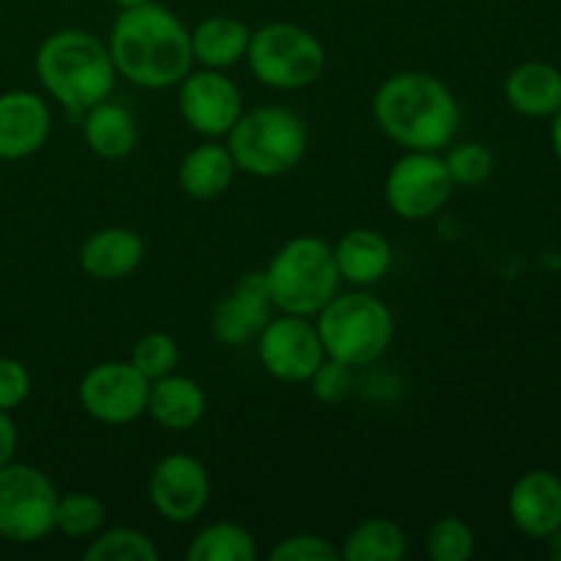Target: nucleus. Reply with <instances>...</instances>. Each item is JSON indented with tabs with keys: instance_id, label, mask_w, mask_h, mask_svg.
Masks as SVG:
<instances>
[{
	"instance_id": "1",
	"label": "nucleus",
	"mask_w": 561,
	"mask_h": 561,
	"mask_svg": "<svg viewBox=\"0 0 561 561\" xmlns=\"http://www.w3.org/2000/svg\"><path fill=\"white\" fill-rule=\"evenodd\" d=\"M107 47L115 71L148 91L179 85L195 64L186 25L153 0L121 9Z\"/></svg>"
},
{
	"instance_id": "2",
	"label": "nucleus",
	"mask_w": 561,
	"mask_h": 561,
	"mask_svg": "<svg viewBox=\"0 0 561 561\" xmlns=\"http://www.w3.org/2000/svg\"><path fill=\"white\" fill-rule=\"evenodd\" d=\"M378 129L403 151H444L460 126L453 91L427 71H398L373 96Z\"/></svg>"
},
{
	"instance_id": "3",
	"label": "nucleus",
	"mask_w": 561,
	"mask_h": 561,
	"mask_svg": "<svg viewBox=\"0 0 561 561\" xmlns=\"http://www.w3.org/2000/svg\"><path fill=\"white\" fill-rule=\"evenodd\" d=\"M36 75L55 102L82 113L113 93L118 71L110 47L96 33L66 27L42 42L36 53Z\"/></svg>"
},
{
	"instance_id": "4",
	"label": "nucleus",
	"mask_w": 561,
	"mask_h": 561,
	"mask_svg": "<svg viewBox=\"0 0 561 561\" xmlns=\"http://www.w3.org/2000/svg\"><path fill=\"white\" fill-rule=\"evenodd\" d=\"M272 305L290 316H318L337 296L340 272L334 250L318 236L285 241L263 268Z\"/></svg>"
},
{
	"instance_id": "5",
	"label": "nucleus",
	"mask_w": 561,
	"mask_h": 561,
	"mask_svg": "<svg viewBox=\"0 0 561 561\" xmlns=\"http://www.w3.org/2000/svg\"><path fill=\"white\" fill-rule=\"evenodd\" d=\"M225 137L236 170L257 179H277L290 173L307 151L305 121L294 110L279 104L241 113Z\"/></svg>"
},
{
	"instance_id": "6",
	"label": "nucleus",
	"mask_w": 561,
	"mask_h": 561,
	"mask_svg": "<svg viewBox=\"0 0 561 561\" xmlns=\"http://www.w3.org/2000/svg\"><path fill=\"white\" fill-rule=\"evenodd\" d=\"M318 334L329 359L365 367L381 359L394 334L389 307L370 294H337L318 312Z\"/></svg>"
},
{
	"instance_id": "7",
	"label": "nucleus",
	"mask_w": 561,
	"mask_h": 561,
	"mask_svg": "<svg viewBox=\"0 0 561 561\" xmlns=\"http://www.w3.org/2000/svg\"><path fill=\"white\" fill-rule=\"evenodd\" d=\"M247 66L261 85L274 91H301L323 75L327 49L307 27L268 22L250 36Z\"/></svg>"
},
{
	"instance_id": "8",
	"label": "nucleus",
	"mask_w": 561,
	"mask_h": 561,
	"mask_svg": "<svg viewBox=\"0 0 561 561\" xmlns=\"http://www.w3.org/2000/svg\"><path fill=\"white\" fill-rule=\"evenodd\" d=\"M58 496L53 480L31 463L0 466V537L33 546L55 531Z\"/></svg>"
},
{
	"instance_id": "9",
	"label": "nucleus",
	"mask_w": 561,
	"mask_h": 561,
	"mask_svg": "<svg viewBox=\"0 0 561 561\" xmlns=\"http://www.w3.org/2000/svg\"><path fill=\"white\" fill-rule=\"evenodd\" d=\"M455 181L438 151H405L389 168L383 181V197L394 217L422 222L447 206Z\"/></svg>"
},
{
	"instance_id": "10",
	"label": "nucleus",
	"mask_w": 561,
	"mask_h": 561,
	"mask_svg": "<svg viewBox=\"0 0 561 561\" xmlns=\"http://www.w3.org/2000/svg\"><path fill=\"white\" fill-rule=\"evenodd\" d=\"M257 356L263 370L272 378L285 383L310 381L316 367L327 359L321 334L307 316H290L283 312L279 318L263 327L257 334Z\"/></svg>"
},
{
	"instance_id": "11",
	"label": "nucleus",
	"mask_w": 561,
	"mask_h": 561,
	"mask_svg": "<svg viewBox=\"0 0 561 561\" xmlns=\"http://www.w3.org/2000/svg\"><path fill=\"white\" fill-rule=\"evenodd\" d=\"M148 381L131 362H102L82 376L80 403L102 425H129L146 414Z\"/></svg>"
},
{
	"instance_id": "12",
	"label": "nucleus",
	"mask_w": 561,
	"mask_h": 561,
	"mask_svg": "<svg viewBox=\"0 0 561 561\" xmlns=\"http://www.w3.org/2000/svg\"><path fill=\"white\" fill-rule=\"evenodd\" d=\"M179 113L201 137H225L244 113L241 91L225 71H190L179 82Z\"/></svg>"
},
{
	"instance_id": "13",
	"label": "nucleus",
	"mask_w": 561,
	"mask_h": 561,
	"mask_svg": "<svg viewBox=\"0 0 561 561\" xmlns=\"http://www.w3.org/2000/svg\"><path fill=\"white\" fill-rule=\"evenodd\" d=\"M211 480L206 466L184 453L164 455L148 480V499L153 510L170 524H192L206 510Z\"/></svg>"
},
{
	"instance_id": "14",
	"label": "nucleus",
	"mask_w": 561,
	"mask_h": 561,
	"mask_svg": "<svg viewBox=\"0 0 561 561\" xmlns=\"http://www.w3.org/2000/svg\"><path fill=\"white\" fill-rule=\"evenodd\" d=\"M272 310L274 305L263 272H247L214 307V337L228 348H241V345L257 340L263 327L272 321Z\"/></svg>"
},
{
	"instance_id": "15",
	"label": "nucleus",
	"mask_w": 561,
	"mask_h": 561,
	"mask_svg": "<svg viewBox=\"0 0 561 561\" xmlns=\"http://www.w3.org/2000/svg\"><path fill=\"white\" fill-rule=\"evenodd\" d=\"M507 513L520 535L546 540L561 526V477L548 469L520 474L510 491Z\"/></svg>"
},
{
	"instance_id": "16",
	"label": "nucleus",
	"mask_w": 561,
	"mask_h": 561,
	"mask_svg": "<svg viewBox=\"0 0 561 561\" xmlns=\"http://www.w3.org/2000/svg\"><path fill=\"white\" fill-rule=\"evenodd\" d=\"M53 115L47 102L33 91L0 93V159L16 162L27 159L49 137Z\"/></svg>"
},
{
	"instance_id": "17",
	"label": "nucleus",
	"mask_w": 561,
	"mask_h": 561,
	"mask_svg": "<svg viewBox=\"0 0 561 561\" xmlns=\"http://www.w3.org/2000/svg\"><path fill=\"white\" fill-rule=\"evenodd\" d=\"M146 241L129 228H102L88 236L80 247V266L88 277L115 283L140 268Z\"/></svg>"
},
{
	"instance_id": "18",
	"label": "nucleus",
	"mask_w": 561,
	"mask_h": 561,
	"mask_svg": "<svg viewBox=\"0 0 561 561\" xmlns=\"http://www.w3.org/2000/svg\"><path fill=\"white\" fill-rule=\"evenodd\" d=\"M504 99L526 118H551L561 107V69L546 60H526L504 80Z\"/></svg>"
},
{
	"instance_id": "19",
	"label": "nucleus",
	"mask_w": 561,
	"mask_h": 561,
	"mask_svg": "<svg viewBox=\"0 0 561 561\" xmlns=\"http://www.w3.org/2000/svg\"><path fill=\"white\" fill-rule=\"evenodd\" d=\"M146 411L164 431H192L206 414V394L195 378L170 373L151 381Z\"/></svg>"
},
{
	"instance_id": "20",
	"label": "nucleus",
	"mask_w": 561,
	"mask_h": 561,
	"mask_svg": "<svg viewBox=\"0 0 561 561\" xmlns=\"http://www.w3.org/2000/svg\"><path fill=\"white\" fill-rule=\"evenodd\" d=\"M334 250L340 279L351 285H376L392 268V247L373 228H354L340 236Z\"/></svg>"
},
{
	"instance_id": "21",
	"label": "nucleus",
	"mask_w": 561,
	"mask_h": 561,
	"mask_svg": "<svg viewBox=\"0 0 561 561\" xmlns=\"http://www.w3.org/2000/svg\"><path fill=\"white\" fill-rule=\"evenodd\" d=\"M236 179V162L222 142H201L184 153L179 164V184L195 201H214L225 195Z\"/></svg>"
},
{
	"instance_id": "22",
	"label": "nucleus",
	"mask_w": 561,
	"mask_h": 561,
	"mask_svg": "<svg viewBox=\"0 0 561 561\" xmlns=\"http://www.w3.org/2000/svg\"><path fill=\"white\" fill-rule=\"evenodd\" d=\"M252 31L236 16H206L197 22L195 31L190 33L192 42V58L201 64L203 69H230L239 60L247 58V47H250Z\"/></svg>"
},
{
	"instance_id": "23",
	"label": "nucleus",
	"mask_w": 561,
	"mask_h": 561,
	"mask_svg": "<svg viewBox=\"0 0 561 561\" xmlns=\"http://www.w3.org/2000/svg\"><path fill=\"white\" fill-rule=\"evenodd\" d=\"M82 137H85V146L99 159H124L135 151L137 140H140V129H137L135 115L124 104L104 99V102L85 110Z\"/></svg>"
},
{
	"instance_id": "24",
	"label": "nucleus",
	"mask_w": 561,
	"mask_h": 561,
	"mask_svg": "<svg viewBox=\"0 0 561 561\" xmlns=\"http://www.w3.org/2000/svg\"><path fill=\"white\" fill-rule=\"evenodd\" d=\"M409 551L403 529L389 518H365L356 524L340 548L348 561H400Z\"/></svg>"
},
{
	"instance_id": "25",
	"label": "nucleus",
	"mask_w": 561,
	"mask_h": 561,
	"mask_svg": "<svg viewBox=\"0 0 561 561\" xmlns=\"http://www.w3.org/2000/svg\"><path fill=\"white\" fill-rule=\"evenodd\" d=\"M255 557L257 546L250 531L228 520L201 529L186 548L190 561H252Z\"/></svg>"
},
{
	"instance_id": "26",
	"label": "nucleus",
	"mask_w": 561,
	"mask_h": 561,
	"mask_svg": "<svg viewBox=\"0 0 561 561\" xmlns=\"http://www.w3.org/2000/svg\"><path fill=\"white\" fill-rule=\"evenodd\" d=\"M104 518H107V510L102 499L91 493H64L55 507V531L69 540H91L104 529Z\"/></svg>"
},
{
	"instance_id": "27",
	"label": "nucleus",
	"mask_w": 561,
	"mask_h": 561,
	"mask_svg": "<svg viewBox=\"0 0 561 561\" xmlns=\"http://www.w3.org/2000/svg\"><path fill=\"white\" fill-rule=\"evenodd\" d=\"M88 561H159V548L137 529H107L91 537Z\"/></svg>"
},
{
	"instance_id": "28",
	"label": "nucleus",
	"mask_w": 561,
	"mask_h": 561,
	"mask_svg": "<svg viewBox=\"0 0 561 561\" xmlns=\"http://www.w3.org/2000/svg\"><path fill=\"white\" fill-rule=\"evenodd\" d=\"M477 551L474 529L466 524L463 518H438L436 524L427 529L425 537V553L433 561H469Z\"/></svg>"
},
{
	"instance_id": "29",
	"label": "nucleus",
	"mask_w": 561,
	"mask_h": 561,
	"mask_svg": "<svg viewBox=\"0 0 561 561\" xmlns=\"http://www.w3.org/2000/svg\"><path fill=\"white\" fill-rule=\"evenodd\" d=\"M129 362L148 381H157V378L175 373V367H179V345L170 334L148 332L135 343Z\"/></svg>"
},
{
	"instance_id": "30",
	"label": "nucleus",
	"mask_w": 561,
	"mask_h": 561,
	"mask_svg": "<svg viewBox=\"0 0 561 561\" xmlns=\"http://www.w3.org/2000/svg\"><path fill=\"white\" fill-rule=\"evenodd\" d=\"M444 164L449 170V179L458 186H477L491 179L493 173V153L482 142H458L447 148Z\"/></svg>"
},
{
	"instance_id": "31",
	"label": "nucleus",
	"mask_w": 561,
	"mask_h": 561,
	"mask_svg": "<svg viewBox=\"0 0 561 561\" xmlns=\"http://www.w3.org/2000/svg\"><path fill=\"white\" fill-rule=\"evenodd\" d=\"M310 389L316 394V400H321V403H343L351 394V389H354V367L327 356L310 376Z\"/></svg>"
},
{
	"instance_id": "32",
	"label": "nucleus",
	"mask_w": 561,
	"mask_h": 561,
	"mask_svg": "<svg viewBox=\"0 0 561 561\" xmlns=\"http://www.w3.org/2000/svg\"><path fill=\"white\" fill-rule=\"evenodd\" d=\"M340 548H334L327 537L294 535L279 540L268 551V561H337Z\"/></svg>"
},
{
	"instance_id": "33",
	"label": "nucleus",
	"mask_w": 561,
	"mask_h": 561,
	"mask_svg": "<svg viewBox=\"0 0 561 561\" xmlns=\"http://www.w3.org/2000/svg\"><path fill=\"white\" fill-rule=\"evenodd\" d=\"M31 394V373L20 359L0 356V409L14 411Z\"/></svg>"
},
{
	"instance_id": "34",
	"label": "nucleus",
	"mask_w": 561,
	"mask_h": 561,
	"mask_svg": "<svg viewBox=\"0 0 561 561\" xmlns=\"http://www.w3.org/2000/svg\"><path fill=\"white\" fill-rule=\"evenodd\" d=\"M16 444H20L16 422L11 420V411L0 409V466H5V463H11V460H14Z\"/></svg>"
},
{
	"instance_id": "35",
	"label": "nucleus",
	"mask_w": 561,
	"mask_h": 561,
	"mask_svg": "<svg viewBox=\"0 0 561 561\" xmlns=\"http://www.w3.org/2000/svg\"><path fill=\"white\" fill-rule=\"evenodd\" d=\"M551 148H553V157H557L561 164V107L551 115Z\"/></svg>"
},
{
	"instance_id": "36",
	"label": "nucleus",
	"mask_w": 561,
	"mask_h": 561,
	"mask_svg": "<svg viewBox=\"0 0 561 561\" xmlns=\"http://www.w3.org/2000/svg\"><path fill=\"white\" fill-rule=\"evenodd\" d=\"M546 548H548V557L553 561H561V526L546 537Z\"/></svg>"
},
{
	"instance_id": "37",
	"label": "nucleus",
	"mask_w": 561,
	"mask_h": 561,
	"mask_svg": "<svg viewBox=\"0 0 561 561\" xmlns=\"http://www.w3.org/2000/svg\"><path fill=\"white\" fill-rule=\"evenodd\" d=\"M118 9H131V5H140V3H148V0H113Z\"/></svg>"
}]
</instances>
